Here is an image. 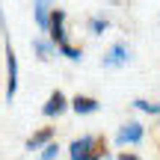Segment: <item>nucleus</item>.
<instances>
[{
  "instance_id": "1",
  "label": "nucleus",
  "mask_w": 160,
  "mask_h": 160,
  "mask_svg": "<svg viewBox=\"0 0 160 160\" xmlns=\"http://www.w3.org/2000/svg\"><path fill=\"white\" fill-rule=\"evenodd\" d=\"M107 154V139L101 133H83L68 145V160H104Z\"/></svg>"
},
{
  "instance_id": "2",
  "label": "nucleus",
  "mask_w": 160,
  "mask_h": 160,
  "mask_svg": "<svg viewBox=\"0 0 160 160\" xmlns=\"http://www.w3.org/2000/svg\"><path fill=\"white\" fill-rule=\"evenodd\" d=\"M18 77H21L18 53H15V48H12V42L6 39V92H3L6 104H12V101H15V95H18V83H21Z\"/></svg>"
},
{
  "instance_id": "3",
  "label": "nucleus",
  "mask_w": 160,
  "mask_h": 160,
  "mask_svg": "<svg viewBox=\"0 0 160 160\" xmlns=\"http://www.w3.org/2000/svg\"><path fill=\"white\" fill-rule=\"evenodd\" d=\"M133 59V51L128 42H113L107 48V53L101 57V68H125L128 62Z\"/></svg>"
},
{
  "instance_id": "4",
  "label": "nucleus",
  "mask_w": 160,
  "mask_h": 160,
  "mask_svg": "<svg viewBox=\"0 0 160 160\" xmlns=\"http://www.w3.org/2000/svg\"><path fill=\"white\" fill-rule=\"evenodd\" d=\"M142 139H145V128H142V122H137V119L119 125V131H116V145H119V148H125V145H139Z\"/></svg>"
},
{
  "instance_id": "5",
  "label": "nucleus",
  "mask_w": 160,
  "mask_h": 160,
  "mask_svg": "<svg viewBox=\"0 0 160 160\" xmlns=\"http://www.w3.org/2000/svg\"><path fill=\"white\" fill-rule=\"evenodd\" d=\"M68 15H65V9H53L51 12V27H48V39L53 42V45H65V42H71L68 39Z\"/></svg>"
},
{
  "instance_id": "6",
  "label": "nucleus",
  "mask_w": 160,
  "mask_h": 160,
  "mask_svg": "<svg viewBox=\"0 0 160 160\" xmlns=\"http://www.w3.org/2000/svg\"><path fill=\"white\" fill-rule=\"evenodd\" d=\"M62 113H68V95L62 89H53L48 95V101L42 104V116L45 119H59Z\"/></svg>"
},
{
  "instance_id": "7",
  "label": "nucleus",
  "mask_w": 160,
  "mask_h": 160,
  "mask_svg": "<svg viewBox=\"0 0 160 160\" xmlns=\"http://www.w3.org/2000/svg\"><path fill=\"white\" fill-rule=\"evenodd\" d=\"M57 9V0H33V21L42 33H48L51 27V12Z\"/></svg>"
},
{
  "instance_id": "8",
  "label": "nucleus",
  "mask_w": 160,
  "mask_h": 160,
  "mask_svg": "<svg viewBox=\"0 0 160 160\" xmlns=\"http://www.w3.org/2000/svg\"><path fill=\"white\" fill-rule=\"evenodd\" d=\"M68 110L77 116H92V113L101 110V101L92 98V95H74V98H68Z\"/></svg>"
},
{
  "instance_id": "9",
  "label": "nucleus",
  "mask_w": 160,
  "mask_h": 160,
  "mask_svg": "<svg viewBox=\"0 0 160 160\" xmlns=\"http://www.w3.org/2000/svg\"><path fill=\"white\" fill-rule=\"evenodd\" d=\"M30 51L36 53V59H39V62H51V59L57 57V45H53L48 36H33V42H30Z\"/></svg>"
},
{
  "instance_id": "10",
  "label": "nucleus",
  "mask_w": 160,
  "mask_h": 160,
  "mask_svg": "<svg viewBox=\"0 0 160 160\" xmlns=\"http://www.w3.org/2000/svg\"><path fill=\"white\" fill-rule=\"evenodd\" d=\"M57 139V128H39L36 133H30L27 142H24V148L27 151H42L48 142H53Z\"/></svg>"
},
{
  "instance_id": "11",
  "label": "nucleus",
  "mask_w": 160,
  "mask_h": 160,
  "mask_svg": "<svg viewBox=\"0 0 160 160\" xmlns=\"http://www.w3.org/2000/svg\"><path fill=\"white\" fill-rule=\"evenodd\" d=\"M86 30H89L92 36H104L110 30V18H104V15H92L89 21H86Z\"/></svg>"
},
{
  "instance_id": "12",
  "label": "nucleus",
  "mask_w": 160,
  "mask_h": 160,
  "mask_svg": "<svg viewBox=\"0 0 160 160\" xmlns=\"http://www.w3.org/2000/svg\"><path fill=\"white\" fill-rule=\"evenodd\" d=\"M57 53H62L68 62H83V48H77V45H71V42H65V45H59L57 48Z\"/></svg>"
},
{
  "instance_id": "13",
  "label": "nucleus",
  "mask_w": 160,
  "mask_h": 160,
  "mask_svg": "<svg viewBox=\"0 0 160 160\" xmlns=\"http://www.w3.org/2000/svg\"><path fill=\"white\" fill-rule=\"evenodd\" d=\"M131 107L139 110V113H148V116H160V104L157 101H148V98H133Z\"/></svg>"
},
{
  "instance_id": "14",
  "label": "nucleus",
  "mask_w": 160,
  "mask_h": 160,
  "mask_svg": "<svg viewBox=\"0 0 160 160\" xmlns=\"http://www.w3.org/2000/svg\"><path fill=\"white\" fill-rule=\"evenodd\" d=\"M59 154H62V148H59V142L53 139V142H48L45 148L39 151V160H59Z\"/></svg>"
},
{
  "instance_id": "15",
  "label": "nucleus",
  "mask_w": 160,
  "mask_h": 160,
  "mask_svg": "<svg viewBox=\"0 0 160 160\" xmlns=\"http://www.w3.org/2000/svg\"><path fill=\"white\" fill-rule=\"evenodd\" d=\"M116 160H142V157L133 154V151H119V154H116Z\"/></svg>"
},
{
  "instance_id": "16",
  "label": "nucleus",
  "mask_w": 160,
  "mask_h": 160,
  "mask_svg": "<svg viewBox=\"0 0 160 160\" xmlns=\"http://www.w3.org/2000/svg\"><path fill=\"white\" fill-rule=\"evenodd\" d=\"M0 36L9 39V27H6V18H3V9H0Z\"/></svg>"
}]
</instances>
